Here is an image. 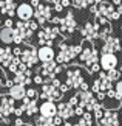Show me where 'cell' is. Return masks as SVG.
Returning a JSON list of instances; mask_svg holds the SVG:
<instances>
[{
  "instance_id": "cell-6",
  "label": "cell",
  "mask_w": 122,
  "mask_h": 126,
  "mask_svg": "<svg viewBox=\"0 0 122 126\" xmlns=\"http://www.w3.org/2000/svg\"><path fill=\"white\" fill-rule=\"evenodd\" d=\"M59 34H60V28L59 27H56V25L45 27L42 31H39L37 41H39L40 45H50V47H53V39H56Z\"/></svg>"
},
{
  "instance_id": "cell-7",
  "label": "cell",
  "mask_w": 122,
  "mask_h": 126,
  "mask_svg": "<svg viewBox=\"0 0 122 126\" xmlns=\"http://www.w3.org/2000/svg\"><path fill=\"white\" fill-rule=\"evenodd\" d=\"M84 73L79 67H70L67 70V81L65 83L70 86V89H79L80 84L84 83Z\"/></svg>"
},
{
  "instance_id": "cell-1",
  "label": "cell",
  "mask_w": 122,
  "mask_h": 126,
  "mask_svg": "<svg viewBox=\"0 0 122 126\" xmlns=\"http://www.w3.org/2000/svg\"><path fill=\"white\" fill-rule=\"evenodd\" d=\"M57 47H59V53H57V56H56V61L59 62V64L71 62L76 56H79V53L82 51V44H77V45H68L65 41H59Z\"/></svg>"
},
{
  "instance_id": "cell-37",
  "label": "cell",
  "mask_w": 122,
  "mask_h": 126,
  "mask_svg": "<svg viewBox=\"0 0 122 126\" xmlns=\"http://www.w3.org/2000/svg\"><path fill=\"white\" fill-rule=\"evenodd\" d=\"M23 112H25V108H23V104L20 106V108H16V109H14V115H16V117H22Z\"/></svg>"
},
{
  "instance_id": "cell-36",
  "label": "cell",
  "mask_w": 122,
  "mask_h": 126,
  "mask_svg": "<svg viewBox=\"0 0 122 126\" xmlns=\"http://www.w3.org/2000/svg\"><path fill=\"white\" fill-rule=\"evenodd\" d=\"M63 122H65V120H63L60 115H56V117H53V123H54L56 126H60V125H63Z\"/></svg>"
},
{
  "instance_id": "cell-12",
  "label": "cell",
  "mask_w": 122,
  "mask_h": 126,
  "mask_svg": "<svg viewBox=\"0 0 122 126\" xmlns=\"http://www.w3.org/2000/svg\"><path fill=\"white\" fill-rule=\"evenodd\" d=\"M97 125L99 126H118L119 125V114L111 110V109H105L104 117L100 120H97Z\"/></svg>"
},
{
  "instance_id": "cell-15",
  "label": "cell",
  "mask_w": 122,
  "mask_h": 126,
  "mask_svg": "<svg viewBox=\"0 0 122 126\" xmlns=\"http://www.w3.org/2000/svg\"><path fill=\"white\" fill-rule=\"evenodd\" d=\"M16 14L20 20H31L34 17V6L31 3H22L17 6Z\"/></svg>"
},
{
  "instance_id": "cell-19",
  "label": "cell",
  "mask_w": 122,
  "mask_h": 126,
  "mask_svg": "<svg viewBox=\"0 0 122 126\" xmlns=\"http://www.w3.org/2000/svg\"><path fill=\"white\" fill-rule=\"evenodd\" d=\"M16 9H17L16 0H2L0 2V13L5 14V16L12 17L16 14Z\"/></svg>"
},
{
  "instance_id": "cell-13",
  "label": "cell",
  "mask_w": 122,
  "mask_h": 126,
  "mask_svg": "<svg viewBox=\"0 0 122 126\" xmlns=\"http://www.w3.org/2000/svg\"><path fill=\"white\" fill-rule=\"evenodd\" d=\"M118 62H119V59L116 58L114 53H102L99 64H100V69H102V70L108 72V70H111V69H116Z\"/></svg>"
},
{
  "instance_id": "cell-49",
  "label": "cell",
  "mask_w": 122,
  "mask_h": 126,
  "mask_svg": "<svg viewBox=\"0 0 122 126\" xmlns=\"http://www.w3.org/2000/svg\"><path fill=\"white\" fill-rule=\"evenodd\" d=\"M0 30H2V22H0Z\"/></svg>"
},
{
  "instance_id": "cell-4",
  "label": "cell",
  "mask_w": 122,
  "mask_h": 126,
  "mask_svg": "<svg viewBox=\"0 0 122 126\" xmlns=\"http://www.w3.org/2000/svg\"><path fill=\"white\" fill-rule=\"evenodd\" d=\"M40 96L42 100H51V101H62V96H63V92L59 89L57 86H54L50 81V83H43L42 84V92H40Z\"/></svg>"
},
{
  "instance_id": "cell-3",
  "label": "cell",
  "mask_w": 122,
  "mask_h": 126,
  "mask_svg": "<svg viewBox=\"0 0 122 126\" xmlns=\"http://www.w3.org/2000/svg\"><path fill=\"white\" fill-rule=\"evenodd\" d=\"M79 61L82 64H85L87 67H90L94 62H99V55L97 50L91 45V42L88 41V44H82V51L79 53Z\"/></svg>"
},
{
  "instance_id": "cell-48",
  "label": "cell",
  "mask_w": 122,
  "mask_h": 126,
  "mask_svg": "<svg viewBox=\"0 0 122 126\" xmlns=\"http://www.w3.org/2000/svg\"><path fill=\"white\" fill-rule=\"evenodd\" d=\"M100 2H102V0H94V3H96V5H97V3H100Z\"/></svg>"
},
{
  "instance_id": "cell-25",
  "label": "cell",
  "mask_w": 122,
  "mask_h": 126,
  "mask_svg": "<svg viewBox=\"0 0 122 126\" xmlns=\"http://www.w3.org/2000/svg\"><path fill=\"white\" fill-rule=\"evenodd\" d=\"M71 3H73V6L77 8V9H85V8L91 6V5L94 3V0H71Z\"/></svg>"
},
{
  "instance_id": "cell-47",
  "label": "cell",
  "mask_w": 122,
  "mask_h": 126,
  "mask_svg": "<svg viewBox=\"0 0 122 126\" xmlns=\"http://www.w3.org/2000/svg\"><path fill=\"white\" fill-rule=\"evenodd\" d=\"M63 126H74V125H71L70 122H67V120H65V122H63Z\"/></svg>"
},
{
  "instance_id": "cell-27",
  "label": "cell",
  "mask_w": 122,
  "mask_h": 126,
  "mask_svg": "<svg viewBox=\"0 0 122 126\" xmlns=\"http://www.w3.org/2000/svg\"><path fill=\"white\" fill-rule=\"evenodd\" d=\"M107 75H108V78L111 79V81H118L119 78H121V70H118V69H111V70H108L107 72Z\"/></svg>"
},
{
  "instance_id": "cell-11",
  "label": "cell",
  "mask_w": 122,
  "mask_h": 126,
  "mask_svg": "<svg viewBox=\"0 0 122 126\" xmlns=\"http://www.w3.org/2000/svg\"><path fill=\"white\" fill-rule=\"evenodd\" d=\"M74 30H76V19H74V14L70 11L65 14L63 19H60V33H63V34H73Z\"/></svg>"
},
{
  "instance_id": "cell-14",
  "label": "cell",
  "mask_w": 122,
  "mask_h": 126,
  "mask_svg": "<svg viewBox=\"0 0 122 126\" xmlns=\"http://www.w3.org/2000/svg\"><path fill=\"white\" fill-rule=\"evenodd\" d=\"M121 50V41L116 36H107L102 45V53H118Z\"/></svg>"
},
{
  "instance_id": "cell-44",
  "label": "cell",
  "mask_w": 122,
  "mask_h": 126,
  "mask_svg": "<svg viewBox=\"0 0 122 126\" xmlns=\"http://www.w3.org/2000/svg\"><path fill=\"white\" fill-rule=\"evenodd\" d=\"M12 25H14V22L11 20V19H6V22H5V27H11V28H12Z\"/></svg>"
},
{
  "instance_id": "cell-50",
  "label": "cell",
  "mask_w": 122,
  "mask_h": 126,
  "mask_svg": "<svg viewBox=\"0 0 122 126\" xmlns=\"http://www.w3.org/2000/svg\"><path fill=\"white\" fill-rule=\"evenodd\" d=\"M43 2H50V0H43Z\"/></svg>"
},
{
  "instance_id": "cell-42",
  "label": "cell",
  "mask_w": 122,
  "mask_h": 126,
  "mask_svg": "<svg viewBox=\"0 0 122 126\" xmlns=\"http://www.w3.org/2000/svg\"><path fill=\"white\" fill-rule=\"evenodd\" d=\"M12 51H14V56H20L22 55V47H16Z\"/></svg>"
},
{
  "instance_id": "cell-10",
  "label": "cell",
  "mask_w": 122,
  "mask_h": 126,
  "mask_svg": "<svg viewBox=\"0 0 122 126\" xmlns=\"http://www.w3.org/2000/svg\"><path fill=\"white\" fill-rule=\"evenodd\" d=\"M99 30H100V25L99 23H91V22H87L84 28H82V36L85 37L87 41H96V39H99Z\"/></svg>"
},
{
  "instance_id": "cell-2",
  "label": "cell",
  "mask_w": 122,
  "mask_h": 126,
  "mask_svg": "<svg viewBox=\"0 0 122 126\" xmlns=\"http://www.w3.org/2000/svg\"><path fill=\"white\" fill-rule=\"evenodd\" d=\"M14 44H22V42H25V41H30L31 39V36H33V33L34 30L31 28V23L30 20H20V22H17L16 25H14Z\"/></svg>"
},
{
  "instance_id": "cell-31",
  "label": "cell",
  "mask_w": 122,
  "mask_h": 126,
  "mask_svg": "<svg viewBox=\"0 0 122 126\" xmlns=\"http://www.w3.org/2000/svg\"><path fill=\"white\" fill-rule=\"evenodd\" d=\"M100 90V79H96L94 83H93V87H91V92L93 94H97V92Z\"/></svg>"
},
{
  "instance_id": "cell-45",
  "label": "cell",
  "mask_w": 122,
  "mask_h": 126,
  "mask_svg": "<svg viewBox=\"0 0 122 126\" xmlns=\"http://www.w3.org/2000/svg\"><path fill=\"white\" fill-rule=\"evenodd\" d=\"M68 5H71V0H62V6H63V8L68 6Z\"/></svg>"
},
{
  "instance_id": "cell-26",
  "label": "cell",
  "mask_w": 122,
  "mask_h": 126,
  "mask_svg": "<svg viewBox=\"0 0 122 126\" xmlns=\"http://www.w3.org/2000/svg\"><path fill=\"white\" fill-rule=\"evenodd\" d=\"M34 123H36V126H56L54 123H53L51 117H43V115L37 117L36 120H34Z\"/></svg>"
},
{
  "instance_id": "cell-52",
  "label": "cell",
  "mask_w": 122,
  "mask_h": 126,
  "mask_svg": "<svg viewBox=\"0 0 122 126\" xmlns=\"http://www.w3.org/2000/svg\"><path fill=\"white\" fill-rule=\"evenodd\" d=\"M0 67H2V65H0Z\"/></svg>"
},
{
  "instance_id": "cell-16",
  "label": "cell",
  "mask_w": 122,
  "mask_h": 126,
  "mask_svg": "<svg viewBox=\"0 0 122 126\" xmlns=\"http://www.w3.org/2000/svg\"><path fill=\"white\" fill-rule=\"evenodd\" d=\"M39 112H40V115H43V117H51L53 118V117L57 115V104L51 100H45L39 106Z\"/></svg>"
},
{
  "instance_id": "cell-51",
  "label": "cell",
  "mask_w": 122,
  "mask_h": 126,
  "mask_svg": "<svg viewBox=\"0 0 122 126\" xmlns=\"http://www.w3.org/2000/svg\"><path fill=\"white\" fill-rule=\"evenodd\" d=\"M121 115H122V109H121Z\"/></svg>"
},
{
  "instance_id": "cell-24",
  "label": "cell",
  "mask_w": 122,
  "mask_h": 126,
  "mask_svg": "<svg viewBox=\"0 0 122 126\" xmlns=\"http://www.w3.org/2000/svg\"><path fill=\"white\" fill-rule=\"evenodd\" d=\"M0 41L3 44L14 42V30L11 27H3L2 30H0Z\"/></svg>"
},
{
  "instance_id": "cell-41",
  "label": "cell",
  "mask_w": 122,
  "mask_h": 126,
  "mask_svg": "<svg viewBox=\"0 0 122 126\" xmlns=\"http://www.w3.org/2000/svg\"><path fill=\"white\" fill-rule=\"evenodd\" d=\"M23 125V120H22V117H17L16 120H14V126H22Z\"/></svg>"
},
{
  "instance_id": "cell-30",
  "label": "cell",
  "mask_w": 122,
  "mask_h": 126,
  "mask_svg": "<svg viewBox=\"0 0 122 126\" xmlns=\"http://www.w3.org/2000/svg\"><path fill=\"white\" fill-rule=\"evenodd\" d=\"M33 83H36V84H39V86H42L43 83H45V78H43L40 73H37V75L33 78Z\"/></svg>"
},
{
  "instance_id": "cell-43",
  "label": "cell",
  "mask_w": 122,
  "mask_h": 126,
  "mask_svg": "<svg viewBox=\"0 0 122 126\" xmlns=\"http://www.w3.org/2000/svg\"><path fill=\"white\" fill-rule=\"evenodd\" d=\"M79 89H80V90H90V89H88V84H87V81H84V83L80 84Z\"/></svg>"
},
{
  "instance_id": "cell-29",
  "label": "cell",
  "mask_w": 122,
  "mask_h": 126,
  "mask_svg": "<svg viewBox=\"0 0 122 126\" xmlns=\"http://www.w3.org/2000/svg\"><path fill=\"white\" fill-rule=\"evenodd\" d=\"M116 94H118V100L122 101V81H118V84H116Z\"/></svg>"
},
{
  "instance_id": "cell-23",
  "label": "cell",
  "mask_w": 122,
  "mask_h": 126,
  "mask_svg": "<svg viewBox=\"0 0 122 126\" xmlns=\"http://www.w3.org/2000/svg\"><path fill=\"white\" fill-rule=\"evenodd\" d=\"M9 95L12 96L14 100H23L25 98V95H26V89H25V86L23 84H16L14 83L11 87H9Z\"/></svg>"
},
{
  "instance_id": "cell-39",
  "label": "cell",
  "mask_w": 122,
  "mask_h": 126,
  "mask_svg": "<svg viewBox=\"0 0 122 126\" xmlns=\"http://www.w3.org/2000/svg\"><path fill=\"white\" fill-rule=\"evenodd\" d=\"M74 126H93V125H91L90 122H87L85 118H82V117H80V120H79V122H77Z\"/></svg>"
},
{
  "instance_id": "cell-18",
  "label": "cell",
  "mask_w": 122,
  "mask_h": 126,
  "mask_svg": "<svg viewBox=\"0 0 122 126\" xmlns=\"http://www.w3.org/2000/svg\"><path fill=\"white\" fill-rule=\"evenodd\" d=\"M57 115H60L63 120H68L74 115V106L70 104V101L63 103V101H59L57 104Z\"/></svg>"
},
{
  "instance_id": "cell-35",
  "label": "cell",
  "mask_w": 122,
  "mask_h": 126,
  "mask_svg": "<svg viewBox=\"0 0 122 126\" xmlns=\"http://www.w3.org/2000/svg\"><path fill=\"white\" fill-rule=\"evenodd\" d=\"M96 98H97V100H99L100 103H102L104 100H107V92H104V90H99V92L96 94Z\"/></svg>"
},
{
  "instance_id": "cell-5",
  "label": "cell",
  "mask_w": 122,
  "mask_h": 126,
  "mask_svg": "<svg viewBox=\"0 0 122 126\" xmlns=\"http://www.w3.org/2000/svg\"><path fill=\"white\" fill-rule=\"evenodd\" d=\"M96 16H100V17H105L107 20H118L121 17V14L118 13V9H114L113 3L110 2H105L102 0L100 3H97V11H96Z\"/></svg>"
},
{
  "instance_id": "cell-21",
  "label": "cell",
  "mask_w": 122,
  "mask_h": 126,
  "mask_svg": "<svg viewBox=\"0 0 122 126\" xmlns=\"http://www.w3.org/2000/svg\"><path fill=\"white\" fill-rule=\"evenodd\" d=\"M37 53H39V61H42V62L53 61V59H54V56H56L53 47H50V45H42L37 50Z\"/></svg>"
},
{
  "instance_id": "cell-28",
  "label": "cell",
  "mask_w": 122,
  "mask_h": 126,
  "mask_svg": "<svg viewBox=\"0 0 122 126\" xmlns=\"http://www.w3.org/2000/svg\"><path fill=\"white\" fill-rule=\"evenodd\" d=\"M110 34H111L110 25H105V28H100V30H99V37H100V39H105V37L110 36Z\"/></svg>"
},
{
  "instance_id": "cell-34",
  "label": "cell",
  "mask_w": 122,
  "mask_h": 126,
  "mask_svg": "<svg viewBox=\"0 0 122 126\" xmlns=\"http://www.w3.org/2000/svg\"><path fill=\"white\" fill-rule=\"evenodd\" d=\"M37 95H39V92L36 89H26V96L28 98H36Z\"/></svg>"
},
{
  "instance_id": "cell-8",
  "label": "cell",
  "mask_w": 122,
  "mask_h": 126,
  "mask_svg": "<svg viewBox=\"0 0 122 126\" xmlns=\"http://www.w3.org/2000/svg\"><path fill=\"white\" fill-rule=\"evenodd\" d=\"M20 59H22V62H25V64L28 65V69H30V67H33V65L37 64V61H39V53H37V50H36L34 47L26 45V47L22 48Z\"/></svg>"
},
{
  "instance_id": "cell-40",
  "label": "cell",
  "mask_w": 122,
  "mask_h": 126,
  "mask_svg": "<svg viewBox=\"0 0 122 126\" xmlns=\"http://www.w3.org/2000/svg\"><path fill=\"white\" fill-rule=\"evenodd\" d=\"M68 101H70V104H71V106H74V108H76V106L79 104V96L74 95V96H71V98L68 100Z\"/></svg>"
},
{
  "instance_id": "cell-33",
  "label": "cell",
  "mask_w": 122,
  "mask_h": 126,
  "mask_svg": "<svg viewBox=\"0 0 122 126\" xmlns=\"http://www.w3.org/2000/svg\"><path fill=\"white\" fill-rule=\"evenodd\" d=\"M104 110H105L104 108H99V109H96L94 112H93V114H94V118H96V120H100L102 117H104Z\"/></svg>"
},
{
  "instance_id": "cell-17",
  "label": "cell",
  "mask_w": 122,
  "mask_h": 126,
  "mask_svg": "<svg viewBox=\"0 0 122 126\" xmlns=\"http://www.w3.org/2000/svg\"><path fill=\"white\" fill-rule=\"evenodd\" d=\"M14 100L11 95H8V96H2L0 98V112H2V115H11L14 114Z\"/></svg>"
},
{
  "instance_id": "cell-38",
  "label": "cell",
  "mask_w": 122,
  "mask_h": 126,
  "mask_svg": "<svg viewBox=\"0 0 122 126\" xmlns=\"http://www.w3.org/2000/svg\"><path fill=\"white\" fill-rule=\"evenodd\" d=\"M88 69H90L91 73H94V72H99V70H100V64H99V62H94V64H91Z\"/></svg>"
},
{
  "instance_id": "cell-20",
  "label": "cell",
  "mask_w": 122,
  "mask_h": 126,
  "mask_svg": "<svg viewBox=\"0 0 122 126\" xmlns=\"http://www.w3.org/2000/svg\"><path fill=\"white\" fill-rule=\"evenodd\" d=\"M12 59H14V51H12V48H9V47L0 48V65L5 67V69H8V65L12 62Z\"/></svg>"
},
{
  "instance_id": "cell-32",
  "label": "cell",
  "mask_w": 122,
  "mask_h": 126,
  "mask_svg": "<svg viewBox=\"0 0 122 126\" xmlns=\"http://www.w3.org/2000/svg\"><path fill=\"white\" fill-rule=\"evenodd\" d=\"M84 112H85V108H84V106L77 104L76 108H74V115H79V117H82V115H84Z\"/></svg>"
},
{
  "instance_id": "cell-46",
  "label": "cell",
  "mask_w": 122,
  "mask_h": 126,
  "mask_svg": "<svg viewBox=\"0 0 122 126\" xmlns=\"http://www.w3.org/2000/svg\"><path fill=\"white\" fill-rule=\"evenodd\" d=\"M39 3H40V0H31V5H33L34 8H36V6H37Z\"/></svg>"
},
{
  "instance_id": "cell-9",
  "label": "cell",
  "mask_w": 122,
  "mask_h": 126,
  "mask_svg": "<svg viewBox=\"0 0 122 126\" xmlns=\"http://www.w3.org/2000/svg\"><path fill=\"white\" fill-rule=\"evenodd\" d=\"M34 17H36L39 25H45V23L51 22V8L48 5L39 3L34 9Z\"/></svg>"
},
{
  "instance_id": "cell-22",
  "label": "cell",
  "mask_w": 122,
  "mask_h": 126,
  "mask_svg": "<svg viewBox=\"0 0 122 126\" xmlns=\"http://www.w3.org/2000/svg\"><path fill=\"white\" fill-rule=\"evenodd\" d=\"M23 108H25V114L28 117H31V115H34L36 112H39L37 100L36 98H28L26 95H25V98H23Z\"/></svg>"
}]
</instances>
